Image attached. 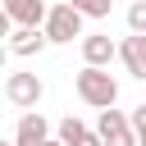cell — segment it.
I'll return each instance as SVG.
<instances>
[{
	"mask_svg": "<svg viewBox=\"0 0 146 146\" xmlns=\"http://www.w3.org/2000/svg\"><path fill=\"white\" fill-rule=\"evenodd\" d=\"M119 55V46L105 36V32H91V36H82V59H87V68H110V59Z\"/></svg>",
	"mask_w": 146,
	"mask_h": 146,
	"instance_id": "cell-7",
	"label": "cell"
},
{
	"mask_svg": "<svg viewBox=\"0 0 146 146\" xmlns=\"http://www.w3.org/2000/svg\"><path fill=\"white\" fill-rule=\"evenodd\" d=\"M5 46H9V55H23V59H32V55H41L50 41H46V32H41V27H14V36H9Z\"/></svg>",
	"mask_w": 146,
	"mask_h": 146,
	"instance_id": "cell-8",
	"label": "cell"
},
{
	"mask_svg": "<svg viewBox=\"0 0 146 146\" xmlns=\"http://www.w3.org/2000/svg\"><path fill=\"white\" fill-rule=\"evenodd\" d=\"M64 5H73L82 18H110V5L114 0H64Z\"/></svg>",
	"mask_w": 146,
	"mask_h": 146,
	"instance_id": "cell-10",
	"label": "cell"
},
{
	"mask_svg": "<svg viewBox=\"0 0 146 146\" xmlns=\"http://www.w3.org/2000/svg\"><path fill=\"white\" fill-rule=\"evenodd\" d=\"M73 146H100V137H96V132H91V128H87V132H82V137H78V141H73Z\"/></svg>",
	"mask_w": 146,
	"mask_h": 146,
	"instance_id": "cell-15",
	"label": "cell"
},
{
	"mask_svg": "<svg viewBox=\"0 0 146 146\" xmlns=\"http://www.w3.org/2000/svg\"><path fill=\"white\" fill-rule=\"evenodd\" d=\"M128 32L132 36H146V0H132L128 5Z\"/></svg>",
	"mask_w": 146,
	"mask_h": 146,
	"instance_id": "cell-12",
	"label": "cell"
},
{
	"mask_svg": "<svg viewBox=\"0 0 146 146\" xmlns=\"http://www.w3.org/2000/svg\"><path fill=\"white\" fill-rule=\"evenodd\" d=\"M73 87H78V96L91 110H114V100H119V82L110 78V68H87L82 64V73L73 78Z\"/></svg>",
	"mask_w": 146,
	"mask_h": 146,
	"instance_id": "cell-1",
	"label": "cell"
},
{
	"mask_svg": "<svg viewBox=\"0 0 146 146\" xmlns=\"http://www.w3.org/2000/svg\"><path fill=\"white\" fill-rule=\"evenodd\" d=\"M0 146H14V141H5V137H0Z\"/></svg>",
	"mask_w": 146,
	"mask_h": 146,
	"instance_id": "cell-18",
	"label": "cell"
},
{
	"mask_svg": "<svg viewBox=\"0 0 146 146\" xmlns=\"http://www.w3.org/2000/svg\"><path fill=\"white\" fill-rule=\"evenodd\" d=\"M96 137H100V146H137V132H132V123H128L123 110H100Z\"/></svg>",
	"mask_w": 146,
	"mask_h": 146,
	"instance_id": "cell-4",
	"label": "cell"
},
{
	"mask_svg": "<svg viewBox=\"0 0 146 146\" xmlns=\"http://www.w3.org/2000/svg\"><path fill=\"white\" fill-rule=\"evenodd\" d=\"M46 146H64V141H59V137H50V141H46Z\"/></svg>",
	"mask_w": 146,
	"mask_h": 146,
	"instance_id": "cell-17",
	"label": "cell"
},
{
	"mask_svg": "<svg viewBox=\"0 0 146 146\" xmlns=\"http://www.w3.org/2000/svg\"><path fill=\"white\" fill-rule=\"evenodd\" d=\"M5 96H9V105L14 110H36L41 105V96H46V82L36 78V73H9L5 78Z\"/></svg>",
	"mask_w": 146,
	"mask_h": 146,
	"instance_id": "cell-3",
	"label": "cell"
},
{
	"mask_svg": "<svg viewBox=\"0 0 146 146\" xmlns=\"http://www.w3.org/2000/svg\"><path fill=\"white\" fill-rule=\"evenodd\" d=\"M119 59L128 64L132 78L146 82V36H123V41H119Z\"/></svg>",
	"mask_w": 146,
	"mask_h": 146,
	"instance_id": "cell-9",
	"label": "cell"
},
{
	"mask_svg": "<svg viewBox=\"0 0 146 146\" xmlns=\"http://www.w3.org/2000/svg\"><path fill=\"white\" fill-rule=\"evenodd\" d=\"M0 9L9 14V23H14V27H41V23H46V14H50V5H46V0H5Z\"/></svg>",
	"mask_w": 146,
	"mask_h": 146,
	"instance_id": "cell-5",
	"label": "cell"
},
{
	"mask_svg": "<svg viewBox=\"0 0 146 146\" xmlns=\"http://www.w3.org/2000/svg\"><path fill=\"white\" fill-rule=\"evenodd\" d=\"M5 36H14V23H9V14L0 9V46H5Z\"/></svg>",
	"mask_w": 146,
	"mask_h": 146,
	"instance_id": "cell-14",
	"label": "cell"
},
{
	"mask_svg": "<svg viewBox=\"0 0 146 146\" xmlns=\"http://www.w3.org/2000/svg\"><path fill=\"white\" fill-rule=\"evenodd\" d=\"M5 59H9V46H0V73H5Z\"/></svg>",
	"mask_w": 146,
	"mask_h": 146,
	"instance_id": "cell-16",
	"label": "cell"
},
{
	"mask_svg": "<svg viewBox=\"0 0 146 146\" xmlns=\"http://www.w3.org/2000/svg\"><path fill=\"white\" fill-rule=\"evenodd\" d=\"M82 132H87V123H82V119H73V114H64V119H59V141H64V146H73Z\"/></svg>",
	"mask_w": 146,
	"mask_h": 146,
	"instance_id": "cell-11",
	"label": "cell"
},
{
	"mask_svg": "<svg viewBox=\"0 0 146 146\" xmlns=\"http://www.w3.org/2000/svg\"><path fill=\"white\" fill-rule=\"evenodd\" d=\"M46 141H50V123L41 119V110L23 114L18 128H14V146H46Z\"/></svg>",
	"mask_w": 146,
	"mask_h": 146,
	"instance_id": "cell-6",
	"label": "cell"
},
{
	"mask_svg": "<svg viewBox=\"0 0 146 146\" xmlns=\"http://www.w3.org/2000/svg\"><path fill=\"white\" fill-rule=\"evenodd\" d=\"M41 32H46V41L68 46L73 36H82V14H78L73 5H50V14H46V23H41Z\"/></svg>",
	"mask_w": 146,
	"mask_h": 146,
	"instance_id": "cell-2",
	"label": "cell"
},
{
	"mask_svg": "<svg viewBox=\"0 0 146 146\" xmlns=\"http://www.w3.org/2000/svg\"><path fill=\"white\" fill-rule=\"evenodd\" d=\"M128 123H132V132H137V146H146V105H137V110L128 114Z\"/></svg>",
	"mask_w": 146,
	"mask_h": 146,
	"instance_id": "cell-13",
	"label": "cell"
}]
</instances>
